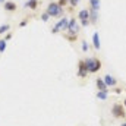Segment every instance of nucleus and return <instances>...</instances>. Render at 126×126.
<instances>
[{
  "mask_svg": "<svg viewBox=\"0 0 126 126\" xmlns=\"http://www.w3.org/2000/svg\"><path fill=\"white\" fill-rule=\"evenodd\" d=\"M64 37L67 38V41H70V43H75L76 41V38H78V35H73V34H64Z\"/></svg>",
  "mask_w": 126,
  "mask_h": 126,
  "instance_id": "obj_19",
  "label": "nucleus"
},
{
  "mask_svg": "<svg viewBox=\"0 0 126 126\" xmlns=\"http://www.w3.org/2000/svg\"><path fill=\"white\" fill-rule=\"evenodd\" d=\"M57 4H60L62 7H64V6L69 4V0H57Z\"/></svg>",
  "mask_w": 126,
  "mask_h": 126,
  "instance_id": "obj_23",
  "label": "nucleus"
},
{
  "mask_svg": "<svg viewBox=\"0 0 126 126\" xmlns=\"http://www.w3.org/2000/svg\"><path fill=\"white\" fill-rule=\"evenodd\" d=\"M111 116L114 119H125L126 117V110L125 106L120 104V103H114L111 106Z\"/></svg>",
  "mask_w": 126,
  "mask_h": 126,
  "instance_id": "obj_4",
  "label": "nucleus"
},
{
  "mask_svg": "<svg viewBox=\"0 0 126 126\" xmlns=\"http://www.w3.org/2000/svg\"><path fill=\"white\" fill-rule=\"evenodd\" d=\"M81 31V24L78 21V18H70L69 19V27H67V34H73V35H78Z\"/></svg>",
  "mask_w": 126,
  "mask_h": 126,
  "instance_id": "obj_5",
  "label": "nucleus"
},
{
  "mask_svg": "<svg viewBox=\"0 0 126 126\" xmlns=\"http://www.w3.org/2000/svg\"><path fill=\"white\" fill-rule=\"evenodd\" d=\"M46 12L51 18H59L60 19V16H63V13H64V9L60 4H57V1H50L47 4V7H46Z\"/></svg>",
  "mask_w": 126,
  "mask_h": 126,
  "instance_id": "obj_1",
  "label": "nucleus"
},
{
  "mask_svg": "<svg viewBox=\"0 0 126 126\" xmlns=\"http://www.w3.org/2000/svg\"><path fill=\"white\" fill-rule=\"evenodd\" d=\"M76 75H78V78H81V79H85L90 73H88V69H87V66H85V60L84 59H79L78 60V70H76Z\"/></svg>",
  "mask_w": 126,
  "mask_h": 126,
  "instance_id": "obj_7",
  "label": "nucleus"
},
{
  "mask_svg": "<svg viewBox=\"0 0 126 126\" xmlns=\"http://www.w3.org/2000/svg\"><path fill=\"white\" fill-rule=\"evenodd\" d=\"M50 18H51V16H50V15H48L47 12H44V13L41 15V21H43V22H47V21H48Z\"/></svg>",
  "mask_w": 126,
  "mask_h": 126,
  "instance_id": "obj_20",
  "label": "nucleus"
},
{
  "mask_svg": "<svg viewBox=\"0 0 126 126\" xmlns=\"http://www.w3.org/2000/svg\"><path fill=\"white\" fill-rule=\"evenodd\" d=\"M84 60H85V66L88 69V73H97V72H100V69L103 66V63H101V60L98 57H87Z\"/></svg>",
  "mask_w": 126,
  "mask_h": 126,
  "instance_id": "obj_2",
  "label": "nucleus"
},
{
  "mask_svg": "<svg viewBox=\"0 0 126 126\" xmlns=\"http://www.w3.org/2000/svg\"><path fill=\"white\" fill-rule=\"evenodd\" d=\"M12 37H13V32H12V31H9L7 34H6V35H4V37H3V38H4L6 41H9V40H10Z\"/></svg>",
  "mask_w": 126,
  "mask_h": 126,
  "instance_id": "obj_24",
  "label": "nucleus"
},
{
  "mask_svg": "<svg viewBox=\"0 0 126 126\" xmlns=\"http://www.w3.org/2000/svg\"><path fill=\"white\" fill-rule=\"evenodd\" d=\"M90 22L95 25L98 22V10H94V9H90Z\"/></svg>",
  "mask_w": 126,
  "mask_h": 126,
  "instance_id": "obj_13",
  "label": "nucleus"
},
{
  "mask_svg": "<svg viewBox=\"0 0 126 126\" xmlns=\"http://www.w3.org/2000/svg\"><path fill=\"white\" fill-rule=\"evenodd\" d=\"M38 6H40V0H27V1L24 3V9H31V10H35Z\"/></svg>",
  "mask_w": 126,
  "mask_h": 126,
  "instance_id": "obj_11",
  "label": "nucleus"
},
{
  "mask_svg": "<svg viewBox=\"0 0 126 126\" xmlns=\"http://www.w3.org/2000/svg\"><path fill=\"white\" fill-rule=\"evenodd\" d=\"M28 22H30V18H27V19H22V21L19 22V28H24V27H27V25H28Z\"/></svg>",
  "mask_w": 126,
  "mask_h": 126,
  "instance_id": "obj_21",
  "label": "nucleus"
},
{
  "mask_svg": "<svg viewBox=\"0 0 126 126\" xmlns=\"http://www.w3.org/2000/svg\"><path fill=\"white\" fill-rule=\"evenodd\" d=\"M107 97H109V91H97V98L98 100L104 101V100H107Z\"/></svg>",
  "mask_w": 126,
  "mask_h": 126,
  "instance_id": "obj_15",
  "label": "nucleus"
},
{
  "mask_svg": "<svg viewBox=\"0 0 126 126\" xmlns=\"http://www.w3.org/2000/svg\"><path fill=\"white\" fill-rule=\"evenodd\" d=\"M6 1H7V0H0V4H4Z\"/></svg>",
  "mask_w": 126,
  "mask_h": 126,
  "instance_id": "obj_26",
  "label": "nucleus"
},
{
  "mask_svg": "<svg viewBox=\"0 0 126 126\" xmlns=\"http://www.w3.org/2000/svg\"><path fill=\"white\" fill-rule=\"evenodd\" d=\"M113 93L114 94H120L122 93V88H113Z\"/></svg>",
  "mask_w": 126,
  "mask_h": 126,
  "instance_id": "obj_25",
  "label": "nucleus"
},
{
  "mask_svg": "<svg viewBox=\"0 0 126 126\" xmlns=\"http://www.w3.org/2000/svg\"><path fill=\"white\" fill-rule=\"evenodd\" d=\"M78 21H79V24H81V27H88L91 22H90V9H82V10H79V13H78Z\"/></svg>",
  "mask_w": 126,
  "mask_h": 126,
  "instance_id": "obj_6",
  "label": "nucleus"
},
{
  "mask_svg": "<svg viewBox=\"0 0 126 126\" xmlns=\"http://www.w3.org/2000/svg\"><path fill=\"white\" fill-rule=\"evenodd\" d=\"M100 0H90V9H94V10H100Z\"/></svg>",
  "mask_w": 126,
  "mask_h": 126,
  "instance_id": "obj_14",
  "label": "nucleus"
},
{
  "mask_svg": "<svg viewBox=\"0 0 126 126\" xmlns=\"http://www.w3.org/2000/svg\"><path fill=\"white\" fill-rule=\"evenodd\" d=\"M10 25L9 24H3V25H0V35H3V34H7V32L10 31Z\"/></svg>",
  "mask_w": 126,
  "mask_h": 126,
  "instance_id": "obj_16",
  "label": "nucleus"
},
{
  "mask_svg": "<svg viewBox=\"0 0 126 126\" xmlns=\"http://www.w3.org/2000/svg\"><path fill=\"white\" fill-rule=\"evenodd\" d=\"M103 79H104V82H106V85H107L109 88H111V87H116V85H117V79H116L113 75H110V73H106Z\"/></svg>",
  "mask_w": 126,
  "mask_h": 126,
  "instance_id": "obj_8",
  "label": "nucleus"
},
{
  "mask_svg": "<svg viewBox=\"0 0 126 126\" xmlns=\"http://www.w3.org/2000/svg\"><path fill=\"white\" fill-rule=\"evenodd\" d=\"M120 126H126V122H122V125Z\"/></svg>",
  "mask_w": 126,
  "mask_h": 126,
  "instance_id": "obj_27",
  "label": "nucleus"
},
{
  "mask_svg": "<svg viewBox=\"0 0 126 126\" xmlns=\"http://www.w3.org/2000/svg\"><path fill=\"white\" fill-rule=\"evenodd\" d=\"M6 44H7V41L1 37V38H0V53H4V50H6Z\"/></svg>",
  "mask_w": 126,
  "mask_h": 126,
  "instance_id": "obj_18",
  "label": "nucleus"
},
{
  "mask_svg": "<svg viewBox=\"0 0 126 126\" xmlns=\"http://www.w3.org/2000/svg\"><path fill=\"white\" fill-rule=\"evenodd\" d=\"M95 87H97L98 91H109V87L106 85V82H104L103 78H97L95 79Z\"/></svg>",
  "mask_w": 126,
  "mask_h": 126,
  "instance_id": "obj_12",
  "label": "nucleus"
},
{
  "mask_svg": "<svg viewBox=\"0 0 126 126\" xmlns=\"http://www.w3.org/2000/svg\"><path fill=\"white\" fill-rule=\"evenodd\" d=\"M81 48H82L84 53H88V51H90V44H88L85 40H82V43H81Z\"/></svg>",
  "mask_w": 126,
  "mask_h": 126,
  "instance_id": "obj_17",
  "label": "nucleus"
},
{
  "mask_svg": "<svg viewBox=\"0 0 126 126\" xmlns=\"http://www.w3.org/2000/svg\"><path fill=\"white\" fill-rule=\"evenodd\" d=\"M3 7H4V10H6V12H9V13H13V12H16V9H18L16 3H15V1H12V0H7V1L3 4Z\"/></svg>",
  "mask_w": 126,
  "mask_h": 126,
  "instance_id": "obj_9",
  "label": "nucleus"
},
{
  "mask_svg": "<svg viewBox=\"0 0 126 126\" xmlns=\"http://www.w3.org/2000/svg\"><path fill=\"white\" fill-rule=\"evenodd\" d=\"M79 1H81V0H69V6H70V7H76V6L79 4Z\"/></svg>",
  "mask_w": 126,
  "mask_h": 126,
  "instance_id": "obj_22",
  "label": "nucleus"
},
{
  "mask_svg": "<svg viewBox=\"0 0 126 126\" xmlns=\"http://www.w3.org/2000/svg\"><path fill=\"white\" fill-rule=\"evenodd\" d=\"M93 47H94L97 51L101 50V41H100V34H98V31H94V34H93Z\"/></svg>",
  "mask_w": 126,
  "mask_h": 126,
  "instance_id": "obj_10",
  "label": "nucleus"
},
{
  "mask_svg": "<svg viewBox=\"0 0 126 126\" xmlns=\"http://www.w3.org/2000/svg\"><path fill=\"white\" fill-rule=\"evenodd\" d=\"M67 27H69V18L67 16H62L57 22H56V25L51 28V34H59V32H66L67 31Z\"/></svg>",
  "mask_w": 126,
  "mask_h": 126,
  "instance_id": "obj_3",
  "label": "nucleus"
}]
</instances>
